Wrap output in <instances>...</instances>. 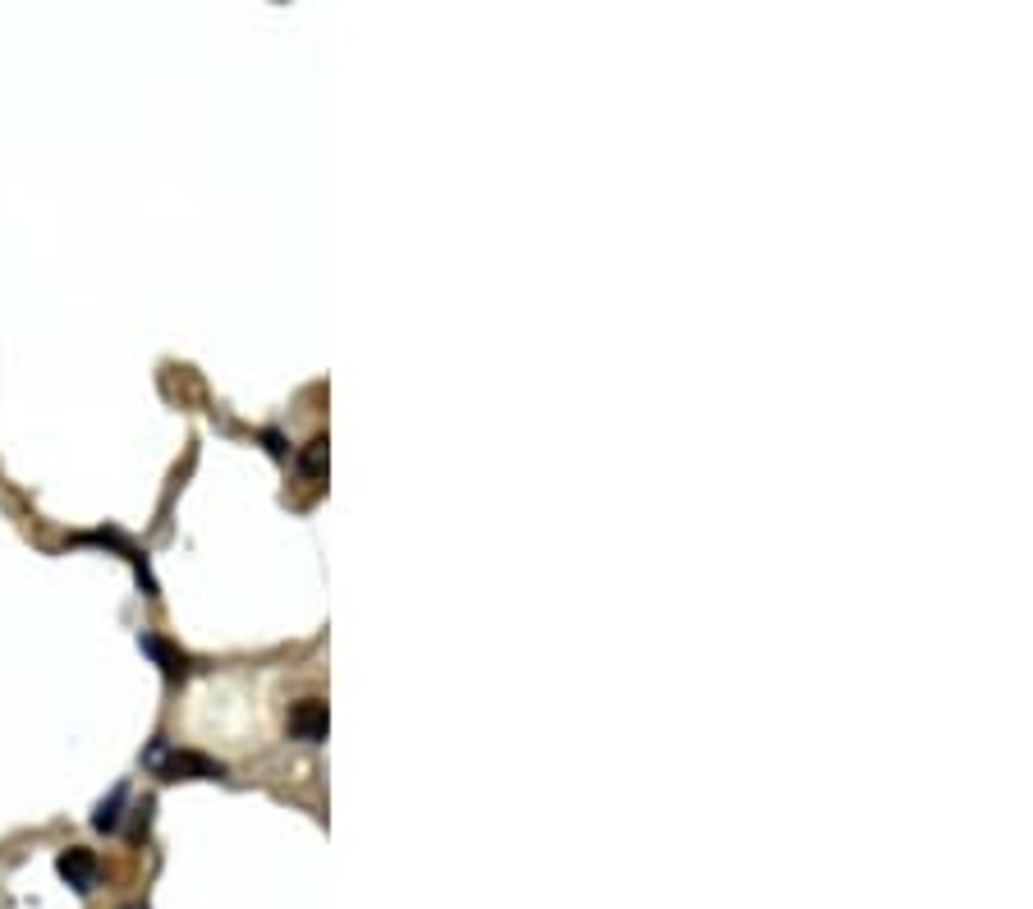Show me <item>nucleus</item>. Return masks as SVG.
I'll use <instances>...</instances> for the list:
<instances>
[{
  "instance_id": "6",
  "label": "nucleus",
  "mask_w": 1033,
  "mask_h": 909,
  "mask_svg": "<svg viewBox=\"0 0 1033 909\" xmlns=\"http://www.w3.org/2000/svg\"><path fill=\"white\" fill-rule=\"evenodd\" d=\"M299 469L309 473V478L326 473V437H313L309 446H303V454H299Z\"/></svg>"
},
{
  "instance_id": "3",
  "label": "nucleus",
  "mask_w": 1033,
  "mask_h": 909,
  "mask_svg": "<svg viewBox=\"0 0 1033 909\" xmlns=\"http://www.w3.org/2000/svg\"><path fill=\"white\" fill-rule=\"evenodd\" d=\"M290 735L303 740V744L326 740V703H317V699L294 703V712H290Z\"/></svg>"
},
{
  "instance_id": "1",
  "label": "nucleus",
  "mask_w": 1033,
  "mask_h": 909,
  "mask_svg": "<svg viewBox=\"0 0 1033 909\" xmlns=\"http://www.w3.org/2000/svg\"><path fill=\"white\" fill-rule=\"evenodd\" d=\"M143 763L166 776V781H221L226 767L217 763V758H202V753H189V749H170L166 740H157L147 753H143Z\"/></svg>"
},
{
  "instance_id": "7",
  "label": "nucleus",
  "mask_w": 1033,
  "mask_h": 909,
  "mask_svg": "<svg viewBox=\"0 0 1033 909\" xmlns=\"http://www.w3.org/2000/svg\"><path fill=\"white\" fill-rule=\"evenodd\" d=\"M262 441H267V450H271V454H276V460H281V454H285V441H281L276 432H262Z\"/></svg>"
},
{
  "instance_id": "5",
  "label": "nucleus",
  "mask_w": 1033,
  "mask_h": 909,
  "mask_svg": "<svg viewBox=\"0 0 1033 909\" xmlns=\"http://www.w3.org/2000/svg\"><path fill=\"white\" fill-rule=\"evenodd\" d=\"M125 800H129V791H125V785H115V791L97 804L93 827H97V832H115V827H119V808H125Z\"/></svg>"
},
{
  "instance_id": "2",
  "label": "nucleus",
  "mask_w": 1033,
  "mask_h": 909,
  "mask_svg": "<svg viewBox=\"0 0 1033 909\" xmlns=\"http://www.w3.org/2000/svg\"><path fill=\"white\" fill-rule=\"evenodd\" d=\"M55 873L65 877V882H70L74 891H93V887H97L102 864H97V855H93V850H83V845H70V850L55 859Z\"/></svg>"
},
{
  "instance_id": "4",
  "label": "nucleus",
  "mask_w": 1033,
  "mask_h": 909,
  "mask_svg": "<svg viewBox=\"0 0 1033 909\" xmlns=\"http://www.w3.org/2000/svg\"><path fill=\"white\" fill-rule=\"evenodd\" d=\"M138 648H143L147 657H157L166 676H185V671H189V661H185V652H175L170 644H161V639H152V634H143V639H138Z\"/></svg>"
},
{
  "instance_id": "8",
  "label": "nucleus",
  "mask_w": 1033,
  "mask_h": 909,
  "mask_svg": "<svg viewBox=\"0 0 1033 909\" xmlns=\"http://www.w3.org/2000/svg\"><path fill=\"white\" fill-rule=\"evenodd\" d=\"M125 909H147V905H125Z\"/></svg>"
}]
</instances>
